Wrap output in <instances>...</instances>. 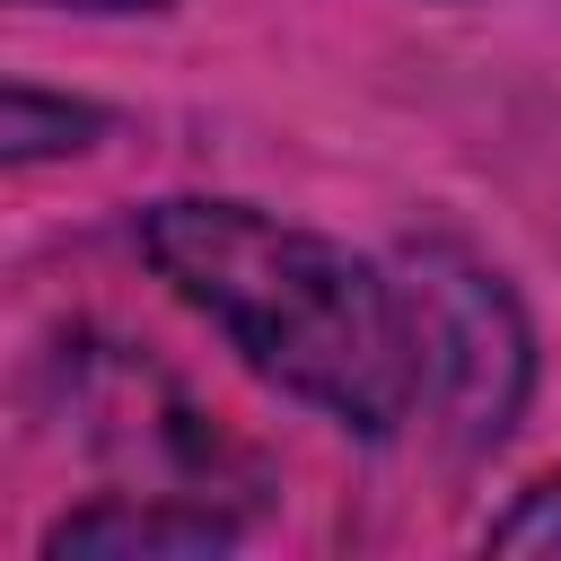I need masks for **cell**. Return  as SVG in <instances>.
I'll return each instance as SVG.
<instances>
[{
    "label": "cell",
    "mask_w": 561,
    "mask_h": 561,
    "mask_svg": "<svg viewBox=\"0 0 561 561\" xmlns=\"http://www.w3.org/2000/svg\"><path fill=\"white\" fill-rule=\"evenodd\" d=\"M403 307H412V342H421V394H438L473 438L500 430L517 403V377H526V342H517L508 298L482 272L430 263V280Z\"/></svg>",
    "instance_id": "2"
},
{
    "label": "cell",
    "mask_w": 561,
    "mask_h": 561,
    "mask_svg": "<svg viewBox=\"0 0 561 561\" xmlns=\"http://www.w3.org/2000/svg\"><path fill=\"white\" fill-rule=\"evenodd\" d=\"M491 552H561V473L535 482V491L491 526Z\"/></svg>",
    "instance_id": "5"
},
{
    "label": "cell",
    "mask_w": 561,
    "mask_h": 561,
    "mask_svg": "<svg viewBox=\"0 0 561 561\" xmlns=\"http://www.w3.org/2000/svg\"><path fill=\"white\" fill-rule=\"evenodd\" d=\"M70 9H149V0H70Z\"/></svg>",
    "instance_id": "6"
},
{
    "label": "cell",
    "mask_w": 561,
    "mask_h": 561,
    "mask_svg": "<svg viewBox=\"0 0 561 561\" xmlns=\"http://www.w3.org/2000/svg\"><path fill=\"white\" fill-rule=\"evenodd\" d=\"M149 263L289 394L351 430H394L421 403V342L394 280H377L333 237L280 228L245 202H158Z\"/></svg>",
    "instance_id": "1"
},
{
    "label": "cell",
    "mask_w": 561,
    "mask_h": 561,
    "mask_svg": "<svg viewBox=\"0 0 561 561\" xmlns=\"http://www.w3.org/2000/svg\"><path fill=\"white\" fill-rule=\"evenodd\" d=\"M219 543H228V526L210 508H175V500H96L44 535L53 561H202Z\"/></svg>",
    "instance_id": "3"
},
{
    "label": "cell",
    "mask_w": 561,
    "mask_h": 561,
    "mask_svg": "<svg viewBox=\"0 0 561 561\" xmlns=\"http://www.w3.org/2000/svg\"><path fill=\"white\" fill-rule=\"evenodd\" d=\"M88 131H96V114H88V105H53V96H35V88H9V96H0V140H9V158L79 149Z\"/></svg>",
    "instance_id": "4"
}]
</instances>
